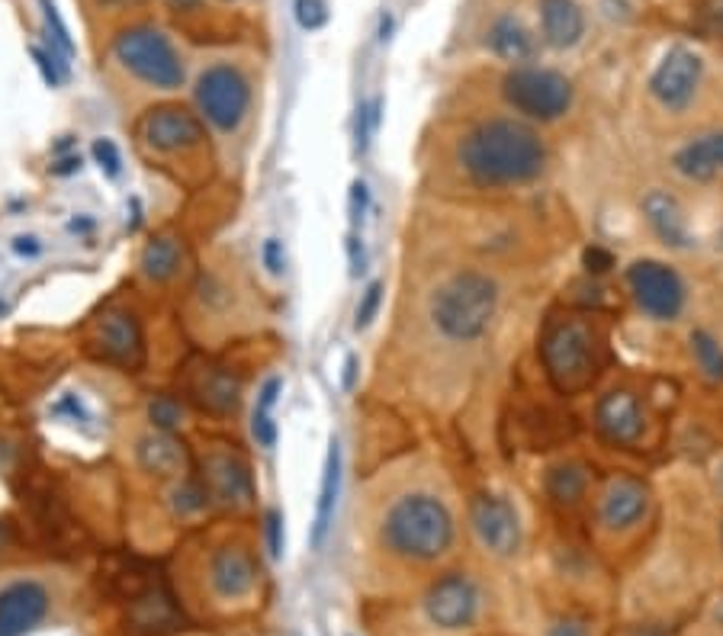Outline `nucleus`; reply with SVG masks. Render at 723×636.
Returning <instances> with one entry per match:
<instances>
[{"instance_id": "44", "label": "nucleus", "mask_w": 723, "mask_h": 636, "mask_svg": "<svg viewBox=\"0 0 723 636\" xmlns=\"http://www.w3.org/2000/svg\"><path fill=\"white\" fill-rule=\"evenodd\" d=\"M13 251L20 254V257H36L42 245H39V238H32V235H20V238H13Z\"/></svg>"}, {"instance_id": "24", "label": "nucleus", "mask_w": 723, "mask_h": 636, "mask_svg": "<svg viewBox=\"0 0 723 636\" xmlns=\"http://www.w3.org/2000/svg\"><path fill=\"white\" fill-rule=\"evenodd\" d=\"M675 170L688 180H714L723 174V133L704 136V139L688 141L678 155H675Z\"/></svg>"}, {"instance_id": "28", "label": "nucleus", "mask_w": 723, "mask_h": 636, "mask_svg": "<svg viewBox=\"0 0 723 636\" xmlns=\"http://www.w3.org/2000/svg\"><path fill=\"white\" fill-rule=\"evenodd\" d=\"M280 392H283V380L271 376L264 389L257 392V405H254V415H251V434L257 447L264 450H274L277 447V421H274V405H277Z\"/></svg>"}, {"instance_id": "34", "label": "nucleus", "mask_w": 723, "mask_h": 636, "mask_svg": "<svg viewBox=\"0 0 723 636\" xmlns=\"http://www.w3.org/2000/svg\"><path fill=\"white\" fill-rule=\"evenodd\" d=\"M380 303H383V283H380V280H373V283L363 290L361 303H358V312H354V329H358V332H361V329H367V325L377 319Z\"/></svg>"}, {"instance_id": "27", "label": "nucleus", "mask_w": 723, "mask_h": 636, "mask_svg": "<svg viewBox=\"0 0 723 636\" xmlns=\"http://www.w3.org/2000/svg\"><path fill=\"white\" fill-rule=\"evenodd\" d=\"M544 489H547V496L554 498L557 505L573 508L588 492V470H585L583 463H576V460H563V463L547 470Z\"/></svg>"}, {"instance_id": "2", "label": "nucleus", "mask_w": 723, "mask_h": 636, "mask_svg": "<svg viewBox=\"0 0 723 636\" xmlns=\"http://www.w3.org/2000/svg\"><path fill=\"white\" fill-rule=\"evenodd\" d=\"M383 550L406 562H438L457 544V518L444 498L431 492H406L380 518Z\"/></svg>"}, {"instance_id": "23", "label": "nucleus", "mask_w": 723, "mask_h": 636, "mask_svg": "<svg viewBox=\"0 0 723 636\" xmlns=\"http://www.w3.org/2000/svg\"><path fill=\"white\" fill-rule=\"evenodd\" d=\"M643 216L653 225V232L672 245V248H685L688 245V225L682 216L678 199L666 190H649L643 196Z\"/></svg>"}, {"instance_id": "25", "label": "nucleus", "mask_w": 723, "mask_h": 636, "mask_svg": "<svg viewBox=\"0 0 723 636\" xmlns=\"http://www.w3.org/2000/svg\"><path fill=\"white\" fill-rule=\"evenodd\" d=\"M184 267V245L174 238V235H158L152 238L139 254V274L148 283H158L165 286L170 280L180 274Z\"/></svg>"}, {"instance_id": "14", "label": "nucleus", "mask_w": 723, "mask_h": 636, "mask_svg": "<svg viewBox=\"0 0 723 636\" xmlns=\"http://www.w3.org/2000/svg\"><path fill=\"white\" fill-rule=\"evenodd\" d=\"M56 595L42 579H13L0 588V636H27L46 624Z\"/></svg>"}, {"instance_id": "21", "label": "nucleus", "mask_w": 723, "mask_h": 636, "mask_svg": "<svg viewBox=\"0 0 723 636\" xmlns=\"http://www.w3.org/2000/svg\"><path fill=\"white\" fill-rule=\"evenodd\" d=\"M136 463L145 472H155L165 479H180L187 470V450L167 431H148L136 441Z\"/></svg>"}, {"instance_id": "16", "label": "nucleus", "mask_w": 723, "mask_h": 636, "mask_svg": "<svg viewBox=\"0 0 723 636\" xmlns=\"http://www.w3.org/2000/svg\"><path fill=\"white\" fill-rule=\"evenodd\" d=\"M90 344L100 358L110 360V363H123V366H139L141 354H145L139 319L129 309H107L94 322Z\"/></svg>"}, {"instance_id": "31", "label": "nucleus", "mask_w": 723, "mask_h": 636, "mask_svg": "<svg viewBox=\"0 0 723 636\" xmlns=\"http://www.w3.org/2000/svg\"><path fill=\"white\" fill-rule=\"evenodd\" d=\"M39 7H42V23H46V32H49V42H52V56H58L61 61H71L75 58V39L65 27L58 7L52 0H39Z\"/></svg>"}, {"instance_id": "8", "label": "nucleus", "mask_w": 723, "mask_h": 636, "mask_svg": "<svg viewBox=\"0 0 723 636\" xmlns=\"http://www.w3.org/2000/svg\"><path fill=\"white\" fill-rule=\"evenodd\" d=\"M203 585L216 608H245L261 591V562L242 544H223L206 556Z\"/></svg>"}, {"instance_id": "41", "label": "nucleus", "mask_w": 723, "mask_h": 636, "mask_svg": "<svg viewBox=\"0 0 723 636\" xmlns=\"http://www.w3.org/2000/svg\"><path fill=\"white\" fill-rule=\"evenodd\" d=\"M585 264H588V271H592V274H608V271L614 267V257L605 248H598V245H595V248L585 251Z\"/></svg>"}, {"instance_id": "33", "label": "nucleus", "mask_w": 723, "mask_h": 636, "mask_svg": "<svg viewBox=\"0 0 723 636\" xmlns=\"http://www.w3.org/2000/svg\"><path fill=\"white\" fill-rule=\"evenodd\" d=\"M90 155H94L97 167H100L110 180H116V177L123 174V155H119V145L113 139H94Z\"/></svg>"}, {"instance_id": "5", "label": "nucleus", "mask_w": 723, "mask_h": 636, "mask_svg": "<svg viewBox=\"0 0 723 636\" xmlns=\"http://www.w3.org/2000/svg\"><path fill=\"white\" fill-rule=\"evenodd\" d=\"M113 58L116 65L152 90H177L187 81L184 58L162 29L129 27L113 39Z\"/></svg>"}, {"instance_id": "29", "label": "nucleus", "mask_w": 723, "mask_h": 636, "mask_svg": "<svg viewBox=\"0 0 723 636\" xmlns=\"http://www.w3.org/2000/svg\"><path fill=\"white\" fill-rule=\"evenodd\" d=\"M209 501H213V498L206 492V486L196 482V479H184V476H180V479L170 486V492H167V508H170V515L180 518V521L203 515V511L209 508Z\"/></svg>"}, {"instance_id": "45", "label": "nucleus", "mask_w": 723, "mask_h": 636, "mask_svg": "<svg viewBox=\"0 0 723 636\" xmlns=\"http://www.w3.org/2000/svg\"><path fill=\"white\" fill-rule=\"evenodd\" d=\"M354 376H358V358L351 354V358L344 360V389L354 387Z\"/></svg>"}, {"instance_id": "40", "label": "nucleus", "mask_w": 723, "mask_h": 636, "mask_svg": "<svg viewBox=\"0 0 723 636\" xmlns=\"http://www.w3.org/2000/svg\"><path fill=\"white\" fill-rule=\"evenodd\" d=\"M367 203H370L367 184H363V180H354V187H351V219H354V225H361L363 216H367Z\"/></svg>"}, {"instance_id": "12", "label": "nucleus", "mask_w": 723, "mask_h": 636, "mask_svg": "<svg viewBox=\"0 0 723 636\" xmlns=\"http://www.w3.org/2000/svg\"><path fill=\"white\" fill-rule=\"evenodd\" d=\"M470 527L479 547L496 559H511L521 550V518L508 498L479 492L470 501Z\"/></svg>"}, {"instance_id": "32", "label": "nucleus", "mask_w": 723, "mask_h": 636, "mask_svg": "<svg viewBox=\"0 0 723 636\" xmlns=\"http://www.w3.org/2000/svg\"><path fill=\"white\" fill-rule=\"evenodd\" d=\"M145 415H148L155 431H167L170 434L177 424H184V405L177 399H170V395H155V399H148Z\"/></svg>"}, {"instance_id": "4", "label": "nucleus", "mask_w": 723, "mask_h": 636, "mask_svg": "<svg viewBox=\"0 0 723 636\" xmlns=\"http://www.w3.org/2000/svg\"><path fill=\"white\" fill-rule=\"evenodd\" d=\"M540 360L563 395L592 387L602 370V337L585 319H557L540 337Z\"/></svg>"}, {"instance_id": "10", "label": "nucleus", "mask_w": 723, "mask_h": 636, "mask_svg": "<svg viewBox=\"0 0 723 636\" xmlns=\"http://www.w3.org/2000/svg\"><path fill=\"white\" fill-rule=\"evenodd\" d=\"M139 139L152 155L187 158V155L203 148L206 129H203V119L194 110L177 107V104H162V107H155V110L141 116Z\"/></svg>"}, {"instance_id": "13", "label": "nucleus", "mask_w": 723, "mask_h": 636, "mask_svg": "<svg viewBox=\"0 0 723 636\" xmlns=\"http://www.w3.org/2000/svg\"><path fill=\"white\" fill-rule=\"evenodd\" d=\"M701 78H704V61L692 49L675 46V49H668L663 61L656 65V71L649 75V94L663 110L685 112L695 104Z\"/></svg>"}, {"instance_id": "7", "label": "nucleus", "mask_w": 723, "mask_h": 636, "mask_svg": "<svg viewBox=\"0 0 723 636\" xmlns=\"http://www.w3.org/2000/svg\"><path fill=\"white\" fill-rule=\"evenodd\" d=\"M501 97L515 112H521L530 123H557L573 110V84L554 68L518 65L505 75Z\"/></svg>"}, {"instance_id": "9", "label": "nucleus", "mask_w": 723, "mask_h": 636, "mask_svg": "<svg viewBox=\"0 0 723 636\" xmlns=\"http://www.w3.org/2000/svg\"><path fill=\"white\" fill-rule=\"evenodd\" d=\"M482 588L470 573H444L441 579L431 581V588L421 598L424 620L444 634H463L473 630L482 617Z\"/></svg>"}, {"instance_id": "39", "label": "nucleus", "mask_w": 723, "mask_h": 636, "mask_svg": "<svg viewBox=\"0 0 723 636\" xmlns=\"http://www.w3.org/2000/svg\"><path fill=\"white\" fill-rule=\"evenodd\" d=\"M264 530H267V547H271V556L283 554V515H280L277 508L267 511V518H264Z\"/></svg>"}, {"instance_id": "35", "label": "nucleus", "mask_w": 723, "mask_h": 636, "mask_svg": "<svg viewBox=\"0 0 723 636\" xmlns=\"http://www.w3.org/2000/svg\"><path fill=\"white\" fill-rule=\"evenodd\" d=\"M329 17H332V10H329L325 0H296V23L309 29V32L325 27Z\"/></svg>"}, {"instance_id": "47", "label": "nucleus", "mask_w": 723, "mask_h": 636, "mask_svg": "<svg viewBox=\"0 0 723 636\" xmlns=\"http://www.w3.org/2000/svg\"><path fill=\"white\" fill-rule=\"evenodd\" d=\"M7 540H10V534H7V525L0 521V550L7 547Z\"/></svg>"}, {"instance_id": "26", "label": "nucleus", "mask_w": 723, "mask_h": 636, "mask_svg": "<svg viewBox=\"0 0 723 636\" xmlns=\"http://www.w3.org/2000/svg\"><path fill=\"white\" fill-rule=\"evenodd\" d=\"M338 489H341V447L332 441L329 457H325V470H322V486H319V501H315V521H312V547L319 550L329 537V527L334 518V505H338Z\"/></svg>"}, {"instance_id": "15", "label": "nucleus", "mask_w": 723, "mask_h": 636, "mask_svg": "<svg viewBox=\"0 0 723 636\" xmlns=\"http://www.w3.org/2000/svg\"><path fill=\"white\" fill-rule=\"evenodd\" d=\"M649 486L637 476H614L598 498V525L608 534H627L643 525L649 511Z\"/></svg>"}, {"instance_id": "38", "label": "nucleus", "mask_w": 723, "mask_h": 636, "mask_svg": "<svg viewBox=\"0 0 723 636\" xmlns=\"http://www.w3.org/2000/svg\"><path fill=\"white\" fill-rule=\"evenodd\" d=\"M261 257H264V267H267L274 277H280V274L286 271V251H283V245H280L277 238H267V242H264Z\"/></svg>"}, {"instance_id": "36", "label": "nucleus", "mask_w": 723, "mask_h": 636, "mask_svg": "<svg viewBox=\"0 0 723 636\" xmlns=\"http://www.w3.org/2000/svg\"><path fill=\"white\" fill-rule=\"evenodd\" d=\"M380 110H383L380 100H370V104H363L361 110H358V148H361V151H367L373 133L380 129Z\"/></svg>"}, {"instance_id": "20", "label": "nucleus", "mask_w": 723, "mask_h": 636, "mask_svg": "<svg viewBox=\"0 0 723 636\" xmlns=\"http://www.w3.org/2000/svg\"><path fill=\"white\" fill-rule=\"evenodd\" d=\"M585 36V10L579 0H540V39L550 49H573Z\"/></svg>"}, {"instance_id": "43", "label": "nucleus", "mask_w": 723, "mask_h": 636, "mask_svg": "<svg viewBox=\"0 0 723 636\" xmlns=\"http://www.w3.org/2000/svg\"><path fill=\"white\" fill-rule=\"evenodd\" d=\"M348 257H351V271H354V274H363L367 254H363V245L358 235H348Z\"/></svg>"}, {"instance_id": "49", "label": "nucleus", "mask_w": 723, "mask_h": 636, "mask_svg": "<svg viewBox=\"0 0 723 636\" xmlns=\"http://www.w3.org/2000/svg\"><path fill=\"white\" fill-rule=\"evenodd\" d=\"M721 482H723V472H721Z\"/></svg>"}, {"instance_id": "22", "label": "nucleus", "mask_w": 723, "mask_h": 636, "mask_svg": "<svg viewBox=\"0 0 723 636\" xmlns=\"http://www.w3.org/2000/svg\"><path fill=\"white\" fill-rule=\"evenodd\" d=\"M196 402L213 412V415H232L242 402V383L235 373H228L223 366H206L199 370L194 383Z\"/></svg>"}, {"instance_id": "30", "label": "nucleus", "mask_w": 723, "mask_h": 636, "mask_svg": "<svg viewBox=\"0 0 723 636\" xmlns=\"http://www.w3.org/2000/svg\"><path fill=\"white\" fill-rule=\"evenodd\" d=\"M692 358L707 380H723V348L714 334L704 329L692 332Z\"/></svg>"}, {"instance_id": "17", "label": "nucleus", "mask_w": 723, "mask_h": 636, "mask_svg": "<svg viewBox=\"0 0 723 636\" xmlns=\"http://www.w3.org/2000/svg\"><path fill=\"white\" fill-rule=\"evenodd\" d=\"M203 486L213 501H219L225 508H248L254 501V476H251L248 463L228 450H213L206 453L203 463Z\"/></svg>"}, {"instance_id": "11", "label": "nucleus", "mask_w": 723, "mask_h": 636, "mask_svg": "<svg viewBox=\"0 0 723 636\" xmlns=\"http://www.w3.org/2000/svg\"><path fill=\"white\" fill-rule=\"evenodd\" d=\"M627 286L643 315L656 322H675L685 309V283L675 267L656 257H643L627 267Z\"/></svg>"}, {"instance_id": "18", "label": "nucleus", "mask_w": 723, "mask_h": 636, "mask_svg": "<svg viewBox=\"0 0 723 636\" xmlns=\"http://www.w3.org/2000/svg\"><path fill=\"white\" fill-rule=\"evenodd\" d=\"M595 428L598 434L614 447H634L641 443L643 428V405L637 392L631 389H612L598 399L595 405Z\"/></svg>"}, {"instance_id": "19", "label": "nucleus", "mask_w": 723, "mask_h": 636, "mask_svg": "<svg viewBox=\"0 0 723 636\" xmlns=\"http://www.w3.org/2000/svg\"><path fill=\"white\" fill-rule=\"evenodd\" d=\"M486 49L496 58H501V61H511V65L518 68V65H528V61L537 58L540 42H537L534 29H530L521 17L501 13V17H496V20L489 23V29H486Z\"/></svg>"}, {"instance_id": "48", "label": "nucleus", "mask_w": 723, "mask_h": 636, "mask_svg": "<svg viewBox=\"0 0 723 636\" xmlns=\"http://www.w3.org/2000/svg\"><path fill=\"white\" fill-rule=\"evenodd\" d=\"M3 312H7V303H0V315H3Z\"/></svg>"}, {"instance_id": "46", "label": "nucleus", "mask_w": 723, "mask_h": 636, "mask_svg": "<svg viewBox=\"0 0 723 636\" xmlns=\"http://www.w3.org/2000/svg\"><path fill=\"white\" fill-rule=\"evenodd\" d=\"M174 7H180V10H194V7H199V0H170Z\"/></svg>"}, {"instance_id": "3", "label": "nucleus", "mask_w": 723, "mask_h": 636, "mask_svg": "<svg viewBox=\"0 0 723 636\" xmlns=\"http://www.w3.org/2000/svg\"><path fill=\"white\" fill-rule=\"evenodd\" d=\"M499 283L482 271H457L431 293L428 315L447 341L470 344L492 329L499 315Z\"/></svg>"}, {"instance_id": "37", "label": "nucleus", "mask_w": 723, "mask_h": 636, "mask_svg": "<svg viewBox=\"0 0 723 636\" xmlns=\"http://www.w3.org/2000/svg\"><path fill=\"white\" fill-rule=\"evenodd\" d=\"M544 636H595V630H592V624H588L585 617L569 614V617H559L557 624Z\"/></svg>"}, {"instance_id": "6", "label": "nucleus", "mask_w": 723, "mask_h": 636, "mask_svg": "<svg viewBox=\"0 0 723 636\" xmlns=\"http://www.w3.org/2000/svg\"><path fill=\"white\" fill-rule=\"evenodd\" d=\"M196 116L213 126L223 136H235L251 112V81L248 75L232 65V61H216L199 71L194 84Z\"/></svg>"}, {"instance_id": "1", "label": "nucleus", "mask_w": 723, "mask_h": 636, "mask_svg": "<svg viewBox=\"0 0 723 636\" xmlns=\"http://www.w3.org/2000/svg\"><path fill=\"white\" fill-rule=\"evenodd\" d=\"M547 162L550 151L540 133L511 116L482 119L457 141V165L476 187L486 190L525 187L547 170Z\"/></svg>"}, {"instance_id": "42", "label": "nucleus", "mask_w": 723, "mask_h": 636, "mask_svg": "<svg viewBox=\"0 0 723 636\" xmlns=\"http://www.w3.org/2000/svg\"><path fill=\"white\" fill-rule=\"evenodd\" d=\"M704 20H707V29L723 36V0H707L704 3Z\"/></svg>"}]
</instances>
